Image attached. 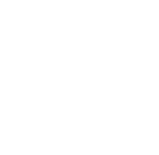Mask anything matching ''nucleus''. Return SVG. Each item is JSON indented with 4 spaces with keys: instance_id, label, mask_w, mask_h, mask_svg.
<instances>
[]
</instances>
